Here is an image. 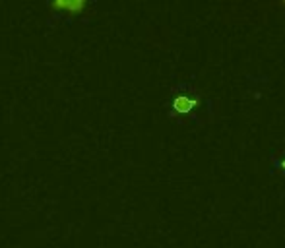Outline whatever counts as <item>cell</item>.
<instances>
[{
  "mask_svg": "<svg viewBox=\"0 0 285 248\" xmlns=\"http://www.w3.org/2000/svg\"><path fill=\"white\" fill-rule=\"evenodd\" d=\"M49 8L53 12V17H51V25H53L54 19H64V16L66 17L84 16L88 10V2L86 0H56Z\"/></svg>",
  "mask_w": 285,
  "mask_h": 248,
  "instance_id": "1",
  "label": "cell"
}]
</instances>
